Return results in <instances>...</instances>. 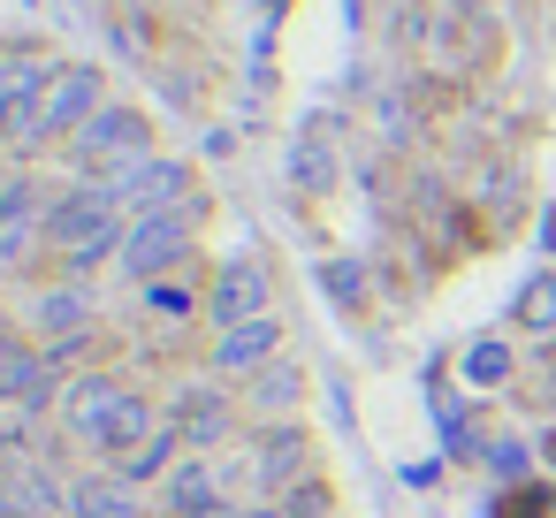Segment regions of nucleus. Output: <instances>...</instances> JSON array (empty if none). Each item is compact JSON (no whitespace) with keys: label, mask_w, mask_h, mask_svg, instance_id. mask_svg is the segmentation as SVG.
Masks as SVG:
<instances>
[{"label":"nucleus","mask_w":556,"mask_h":518,"mask_svg":"<svg viewBox=\"0 0 556 518\" xmlns=\"http://www.w3.org/2000/svg\"><path fill=\"white\" fill-rule=\"evenodd\" d=\"M123 237H130V206L92 184V176H62L54 184V206H47V252L62 275H100L123 260Z\"/></svg>","instance_id":"nucleus-1"},{"label":"nucleus","mask_w":556,"mask_h":518,"mask_svg":"<svg viewBox=\"0 0 556 518\" xmlns=\"http://www.w3.org/2000/svg\"><path fill=\"white\" fill-rule=\"evenodd\" d=\"M115 92H108V70L100 62H62L54 70V85L9 123V130H0V153H9V161H24V168H39L47 153H62L100 108H108Z\"/></svg>","instance_id":"nucleus-2"},{"label":"nucleus","mask_w":556,"mask_h":518,"mask_svg":"<svg viewBox=\"0 0 556 518\" xmlns=\"http://www.w3.org/2000/svg\"><path fill=\"white\" fill-rule=\"evenodd\" d=\"M214 199H184V206H153V214H130V237H123V260H115V282L146 290V282H168L184 267H206L199 260V229H206Z\"/></svg>","instance_id":"nucleus-3"},{"label":"nucleus","mask_w":556,"mask_h":518,"mask_svg":"<svg viewBox=\"0 0 556 518\" xmlns=\"http://www.w3.org/2000/svg\"><path fill=\"white\" fill-rule=\"evenodd\" d=\"M161 153V123L138 108V100H108L54 161H62V176H92V184H115L123 168H138V161H153Z\"/></svg>","instance_id":"nucleus-4"},{"label":"nucleus","mask_w":556,"mask_h":518,"mask_svg":"<svg viewBox=\"0 0 556 518\" xmlns=\"http://www.w3.org/2000/svg\"><path fill=\"white\" fill-rule=\"evenodd\" d=\"M47 206H54L47 168H16L9 199H0V290H31L54 267V252H47Z\"/></svg>","instance_id":"nucleus-5"},{"label":"nucleus","mask_w":556,"mask_h":518,"mask_svg":"<svg viewBox=\"0 0 556 518\" xmlns=\"http://www.w3.org/2000/svg\"><path fill=\"white\" fill-rule=\"evenodd\" d=\"M168 427L184 434V450H199V457H222V450H237L244 434H252V419H244V396L222 381V374H184L176 389H168Z\"/></svg>","instance_id":"nucleus-6"},{"label":"nucleus","mask_w":556,"mask_h":518,"mask_svg":"<svg viewBox=\"0 0 556 518\" xmlns=\"http://www.w3.org/2000/svg\"><path fill=\"white\" fill-rule=\"evenodd\" d=\"M244 465H252V495H260V503H282L305 472H320V442H313L305 419L252 427V434H244Z\"/></svg>","instance_id":"nucleus-7"},{"label":"nucleus","mask_w":556,"mask_h":518,"mask_svg":"<svg viewBox=\"0 0 556 518\" xmlns=\"http://www.w3.org/2000/svg\"><path fill=\"white\" fill-rule=\"evenodd\" d=\"M24 328H31L39 343L100 328V282H92V275H62V267H47V275L24 290Z\"/></svg>","instance_id":"nucleus-8"},{"label":"nucleus","mask_w":556,"mask_h":518,"mask_svg":"<svg viewBox=\"0 0 556 518\" xmlns=\"http://www.w3.org/2000/svg\"><path fill=\"white\" fill-rule=\"evenodd\" d=\"M282 313H260V320H237V328H206V351H199V366L206 374H222L229 389H244L252 374H267L275 358H282Z\"/></svg>","instance_id":"nucleus-9"},{"label":"nucleus","mask_w":556,"mask_h":518,"mask_svg":"<svg viewBox=\"0 0 556 518\" xmlns=\"http://www.w3.org/2000/svg\"><path fill=\"white\" fill-rule=\"evenodd\" d=\"M275 313V267L267 260H214L206 267V328H237V320H260Z\"/></svg>","instance_id":"nucleus-10"},{"label":"nucleus","mask_w":556,"mask_h":518,"mask_svg":"<svg viewBox=\"0 0 556 518\" xmlns=\"http://www.w3.org/2000/svg\"><path fill=\"white\" fill-rule=\"evenodd\" d=\"M108 191H115L130 214H153V206H184V199H199V168H191L184 153H153V161L123 168Z\"/></svg>","instance_id":"nucleus-11"},{"label":"nucleus","mask_w":556,"mask_h":518,"mask_svg":"<svg viewBox=\"0 0 556 518\" xmlns=\"http://www.w3.org/2000/svg\"><path fill=\"white\" fill-rule=\"evenodd\" d=\"M305 389H313L305 358L282 351V358H275L267 374H252L237 396H244V419H252V427H282V419H305Z\"/></svg>","instance_id":"nucleus-12"},{"label":"nucleus","mask_w":556,"mask_h":518,"mask_svg":"<svg viewBox=\"0 0 556 518\" xmlns=\"http://www.w3.org/2000/svg\"><path fill=\"white\" fill-rule=\"evenodd\" d=\"M70 518H161V503L146 488H130L115 465H85V472H70Z\"/></svg>","instance_id":"nucleus-13"},{"label":"nucleus","mask_w":556,"mask_h":518,"mask_svg":"<svg viewBox=\"0 0 556 518\" xmlns=\"http://www.w3.org/2000/svg\"><path fill=\"white\" fill-rule=\"evenodd\" d=\"M70 54H54V47H39V39H16V47H0V130H9L47 85H54V70H62Z\"/></svg>","instance_id":"nucleus-14"},{"label":"nucleus","mask_w":556,"mask_h":518,"mask_svg":"<svg viewBox=\"0 0 556 518\" xmlns=\"http://www.w3.org/2000/svg\"><path fill=\"white\" fill-rule=\"evenodd\" d=\"M130 298H138V313H146L153 328H168L176 343H184L191 328H206V267H184V275L146 282V290H130Z\"/></svg>","instance_id":"nucleus-15"},{"label":"nucleus","mask_w":556,"mask_h":518,"mask_svg":"<svg viewBox=\"0 0 556 518\" xmlns=\"http://www.w3.org/2000/svg\"><path fill=\"white\" fill-rule=\"evenodd\" d=\"M518 343H510V328H480V336H465L457 343V381L472 389V396H510L518 389Z\"/></svg>","instance_id":"nucleus-16"},{"label":"nucleus","mask_w":556,"mask_h":518,"mask_svg":"<svg viewBox=\"0 0 556 518\" xmlns=\"http://www.w3.org/2000/svg\"><path fill=\"white\" fill-rule=\"evenodd\" d=\"M503 328H510L518 343H533V351H548V343H556V267H533V275L518 282V298H510Z\"/></svg>","instance_id":"nucleus-17"},{"label":"nucleus","mask_w":556,"mask_h":518,"mask_svg":"<svg viewBox=\"0 0 556 518\" xmlns=\"http://www.w3.org/2000/svg\"><path fill=\"white\" fill-rule=\"evenodd\" d=\"M184 457H191V450H184V434H176V427H161V434H153V442H138L115 472H123L130 488H146V495H161V480H168Z\"/></svg>","instance_id":"nucleus-18"},{"label":"nucleus","mask_w":556,"mask_h":518,"mask_svg":"<svg viewBox=\"0 0 556 518\" xmlns=\"http://www.w3.org/2000/svg\"><path fill=\"white\" fill-rule=\"evenodd\" d=\"M434 419H442V442H450V457H472V465H480V450H488V427H472V389H442V381H434Z\"/></svg>","instance_id":"nucleus-19"},{"label":"nucleus","mask_w":556,"mask_h":518,"mask_svg":"<svg viewBox=\"0 0 556 518\" xmlns=\"http://www.w3.org/2000/svg\"><path fill=\"white\" fill-rule=\"evenodd\" d=\"M480 472H488V480H503V488H526V480L541 472V450H533V434H488V450H480Z\"/></svg>","instance_id":"nucleus-20"},{"label":"nucleus","mask_w":556,"mask_h":518,"mask_svg":"<svg viewBox=\"0 0 556 518\" xmlns=\"http://www.w3.org/2000/svg\"><path fill=\"white\" fill-rule=\"evenodd\" d=\"M282 510H290V518H343V488H336V472H328V465L305 472V480L282 495Z\"/></svg>","instance_id":"nucleus-21"},{"label":"nucleus","mask_w":556,"mask_h":518,"mask_svg":"<svg viewBox=\"0 0 556 518\" xmlns=\"http://www.w3.org/2000/svg\"><path fill=\"white\" fill-rule=\"evenodd\" d=\"M320 275H328V298H336L343 313H358V305H366V267H358V260H328Z\"/></svg>","instance_id":"nucleus-22"},{"label":"nucleus","mask_w":556,"mask_h":518,"mask_svg":"<svg viewBox=\"0 0 556 518\" xmlns=\"http://www.w3.org/2000/svg\"><path fill=\"white\" fill-rule=\"evenodd\" d=\"M533 389H541V404H548V419H556V343L533 351Z\"/></svg>","instance_id":"nucleus-23"},{"label":"nucleus","mask_w":556,"mask_h":518,"mask_svg":"<svg viewBox=\"0 0 556 518\" xmlns=\"http://www.w3.org/2000/svg\"><path fill=\"white\" fill-rule=\"evenodd\" d=\"M404 480H412V488H434V480H442V457H419V465H404Z\"/></svg>","instance_id":"nucleus-24"},{"label":"nucleus","mask_w":556,"mask_h":518,"mask_svg":"<svg viewBox=\"0 0 556 518\" xmlns=\"http://www.w3.org/2000/svg\"><path fill=\"white\" fill-rule=\"evenodd\" d=\"M533 450H541V465L556 472V419H541V434H533Z\"/></svg>","instance_id":"nucleus-25"},{"label":"nucleus","mask_w":556,"mask_h":518,"mask_svg":"<svg viewBox=\"0 0 556 518\" xmlns=\"http://www.w3.org/2000/svg\"><path fill=\"white\" fill-rule=\"evenodd\" d=\"M16 168H24V161H9V153H0V199H9V184H16Z\"/></svg>","instance_id":"nucleus-26"},{"label":"nucleus","mask_w":556,"mask_h":518,"mask_svg":"<svg viewBox=\"0 0 556 518\" xmlns=\"http://www.w3.org/2000/svg\"><path fill=\"white\" fill-rule=\"evenodd\" d=\"M252 518H290V510H282V503H260V495H252Z\"/></svg>","instance_id":"nucleus-27"}]
</instances>
